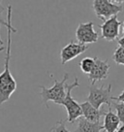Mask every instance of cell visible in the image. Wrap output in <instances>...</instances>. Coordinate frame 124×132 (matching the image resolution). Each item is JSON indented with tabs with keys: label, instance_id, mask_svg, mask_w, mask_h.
<instances>
[{
	"label": "cell",
	"instance_id": "obj_1",
	"mask_svg": "<svg viewBox=\"0 0 124 132\" xmlns=\"http://www.w3.org/2000/svg\"><path fill=\"white\" fill-rule=\"evenodd\" d=\"M7 48L5 55L4 70L0 74V107L3 103L11 98L12 94L17 89V82L14 79L10 71V60H11V51H12V33L17 31L12 25V6L7 7Z\"/></svg>",
	"mask_w": 124,
	"mask_h": 132
},
{
	"label": "cell",
	"instance_id": "obj_2",
	"mask_svg": "<svg viewBox=\"0 0 124 132\" xmlns=\"http://www.w3.org/2000/svg\"><path fill=\"white\" fill-rule=\"evenodd\" d=\"M50 77L52 79L54 86L50 87H46L44 86H41V92H40V95L43 99V103L45 104V106L47 108H49L48 102H50V101L57 104V105H62L64 99L66 97V82L69 78V74L66 72L63 76L62 81L55 80V79L52 78L51 75H50Z\"/></svg>",
	"mask_w": 124,
	"mask_h": 132
},
{
	"label": "cell",
	"instance_id": "obj_3",
	"mask_svg": "<svg viewBox=\"0 0 124 132\" xmlns=\"http://www.w3.org/2000/svg\"><path fill=\"white\" fill-rule=\"evenodd\" d=\"M79 86V79L76 77L74 80V82H72L71 85H67L66 97H65L63 103H62V106L65 107V109H66V111H67V114H68L66 121L71 122V123H73L76 120H78L79 118L83 116V111H82L81 104L78 103V102L72 97V94H71L72 90L74 89L75 87H78Z\"/></svg>",
	"mask_w": 124,
	"mask_h": 132
},
{
	"label": "cell",
	"instance_id": "obj_4",
	"mask_svg": "<svg viewBox=\"0 0 124 132\" xmlns=\"http://www.w3.org/2000/svg\"><path fill=\"white\" fill-rule=\"evenodd\" d=\"M112 84H109L108 86L103 85L102 87L91 86L89 87L87 101L98 110H100L103 104H107L109 108H112Z\"/></svg>",
	"mask_w": 124,
	"mask_h": 132
},
{
	"label": "cell",
	"instance_id": "obj_5",
	"mask_svg": "<svg viewBox=\"0 0 124 132\" xmlns=\"http://www.w3.org/2000/svg\"><path fill=\"white\" fill-rule=\"evenodd\" d=\"M92 7L96 16L103 21H106V19L109 20L112 16H116L123 9L122 5L116 4L112 1L109 0H95L93 1Z\"/></svg>",
	"mask_w": 124,
	"mask_h": 132
},
{
	"label": "cell",
	"instance_id": "obj_6",
	"mask_svg": "<svg viewBox=\"0 0 124 132\" xmlns=\"http://www.w3.org/2000/svg\"><path fill=\"white\" fill-rule=\"evenodd\" d=\"M76 37L79 43L87 45L91 43H96L99 39V34L94 30V24L92 21L85 23H79L76 30Z\"/></svg>",
	"mask_w": 124,
	"mask_h": 132
},
{
	"label": "cell",
	"instance_id": "obj_7",
	"mask_svg": "<svg viewBox=\"0 0 124 132\" xmlns=\"http://www.w3.org/2000/svg\"><path fill=\"white\" fill-rule=\"evenodd\" d=\"M94 67L88 74V80L92 86H94L96 82L107 79L109 76V70L111 68V65L107 59L102 60L98 56H94Z\"/></svg>",
	"mask_w": 124,
	"mask_h": 132
},
{
	"label": "cell",
	"instance_id": "obj_8",
	"mask_svg": "<svg viewBox=\"0 0 124 132\" xmlns=\"http://www.w3.org/2000/svg\"><path fill=\"white\" fill-rule=\"evenodd\" d=\"M122 22L118 21L116 16L104 21L103 24L99 25L102 31V38L107 41H114L119 35V28Z\"/></svg>",
	"mask_w": 124,
	"mask_h": 132
},
{
	"label": "cell",
	"instance_id": "obj_9",
	"mask_svg": "<svg viewBox=\"0 0 124 132\" xmlns=\"http://www.w3.org/2000/svg\"><path fill=\"white\" fill-rule=\"evenodd\" d=\"M87 49H88L87 45H83L81 43H76L74 41H71L60 52L62 64H66L67 62H69L70 60H73L78 55L83 54Z\"/></svg>",
	"mask_w": 124,
	"mask_h": 132
},
{
	"label": "cell",
	"instance_id": "obj_10",
	"mask_svg": "<svg viewBox=\"0 0 124 132\" xmlns=\"http://www.w3.org/2000/svg\"><path fill=\"white\" fill-rule=\"evenodd\" d=\"M81 107H82L83 118L92 122H100L101 117L105 115V113H106L102 109L98 110V109L94 108L88 101L81 103Z\"/></svg>",
	"mask_w": 124,
	"mask_h": 132
},
{
	"label": "cell",
	"instance_id": "obj_11",
	"mask_svg": "<svg viewBox=\"0 0 124 132\" xmlns=\"http://www.w3.org/2000/svg\"><path fill=\"white\" fill-rule=\"evenodd\" d=\"M120 120L118 117L112 111V108H109V112L104 115L103 128L106 132H116L119 128Z\"/></svg>",
	"mask_w": 124,
	"mask_h": 132
},
{
	"label": "cell",
	"instance_id": "obj_12",
	"mask_svg": "<svg viewBox=\"0 0 124 132\" xmlns=\"http://www.w3.org/2000/svg\"><path fill=\"white\" fill-rule=\"evenodd\" d=\"M73 132H105L103 125L100 122H92L81 117L78 120L77 129Z\"/></svg>",
	"mask_w": 124,
	"mask_h": 132
},
{
	"label": "cell",
	"instance_id": "obj_13",
	"mask_svg": "<svg viewBox=\"0 0 124 132\" xmlns=\"http://www.w3.org/2000/svg\"><path fill=\"white\" fill-rule=\"evenodd\" d=\"M94 57H84L83 58L81 62H79V67H81V70L83 71L84 74H89L93 67H94Z\"/></svg>",
	"mask_w": 124,
	"mask_h": 132
},
{
	"label": "cell",
	"instance_id": "obj_14",
	"mask_svg": "<svg viewBox=\"0 0 124 132\" xmlns=\"http://www.w3.org/2000/svg\"><path fill=\"white\" fill-rule=\"evenodd\" d=\"M112 59L117 65H124V49L121 47L116 48L112 54Z\"/></svg>",
	"mask_w": 124,
	"mask_h": 132
},
{
	"label": "cell",
	"instance_id": "obj_15",
	"mask_svg": "<svg viewBox=\"0 0 124 132\" xmlns=\"http://www.w3.org/2000/svg\"><path fill=\"white\" fill-rule=\"evenodd\" d=\"M66 120H59L57 121L54 127L50 129V132H71L70 130H68L65 125Z\"/></svg>",
	"mask_w": 124,
	"mask_h": 132
},
{
	"label": "cell",
	"instance_id": "obj_16",
	"mask_svg": "<svg viewBox=\"0 0 124 132\" xmlns=\"http://www.w3.org/2000/svg\"><path fill=\"white\" fill-rule=\"evenodd\" d=\"M113 106L116 110V116L118 117L120 122L124 124V104L123 103H113Z\"/></svg>",
	"mask_w": 124,
	"mask_h": 132
},
{
	"label": "cell",
	"instance_id": "obj_17",
	"mask_svg": "<svg viewBox=\"0 0 124 132\" xmlns=\"http://www.w3.org/2000/svg\"><path fill=\"white\" fill-rule=\"evenodd\" d=\"M112 100H116V101H117V102H120V103L124 104V89L118 96H112Z\"/></svg>",
	"mask_w": 124,
	"mask_h": 132
},
{
	"label": "cell",
	"instance_id": "obj_18",
	"mask_svg": "<svg viewBox=\"0 0 124 132\" xmlns=\"http://www.w3.org/2000/svg\"><path fill=\"white\" fill-rule=\"evenodd\" d=\"M117 44L119 45V47H121V48H123V49H124V36L118 39V41H117Z\"/></svg>",
	"mask_w": 124,
	"mask_h": 132
},
{
	"label": "cell",
	"instance_id": "obj_19",
	"mask_svg": "<svg viewBox=\"0 0 124 132\" xmlns=\"http://www.w3.org/2000/svg\"><path fill=\"white\" fill-rule=\"evenodd\" d=\"M116 132H124V124L122 125V126H120L119 128H118V130Z\"/></svg>",
	"mask_w": 124,
	"mask_h": 132
},
{
	"label": "cell",
	"instance_id": "obj_20",
	"mask_svg": "<svg viewBox=\"0 0 124 132\" xmlns=\"http://www.w3.org/2000/svg\"><path fill=\"white\" fill-rule=\"evenodd\" d=\"M5 50H6V48H5L4 46H2V47H0V53H1V52H3V51H5Z\"/></svg>",
	"mask_w": 124,
	"mask_h": 132
},
{
	"label": "cell",
	"instance_id": "obj_21",
	"mask_svg": "<svg viewBox=\"0 0 124 132\" xmlns=\"http://www.w3.org/2000/svg\"><path fill=\"white\" fill-rule=\"evenodd\" d=\"M122 33H123V36H124V21L122 22Z\"/></svg>",
	"mask_w": 124,
	"mask_h": 132
}]
</instances>
